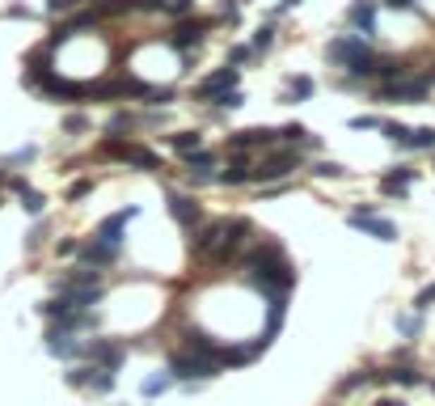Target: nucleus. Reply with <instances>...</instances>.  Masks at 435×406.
<instances>
[{
    "label": "nucleus",
    "instance_id": "c85d7f7f",
    "mask_svg": "<svg viewBox=\"0 0 435 406\" xmlns=\"http://www.w3.org/2000/svg\"><path fill=\"white\" fill-rule=\"evenodd\" d=\"M275 42V30L271 25H258V34H254V51H266Z\"/></svg>",
    "mask_w": 435,
    "mask_h": 406
},
{
    "label": "nucleus",
    "instance_id": "f3484780",
    "mask_svg": "<svg viewBox=\"0 0 435 406\" xmlns=\"http://www.w3.org/2000/svg\"><path fill=\"white\" fill-rule=\"evenodd\" d=\"M216 165V157L207 153V148H195V153H186V174L190 178H199V182H207V169Z\"/></svg>",
    "mask_w": 435,
    "mask_h": 406
},
{
    "label": "nucleus",
    "instance_id": "49530a36",
    "mask_svg": "<svg viewBox=\"0 0 435 406\" xmlns=\"http://www.w3.org/2000/svg\"><path fill=\"white\" fill-rule=\"evenodd\" d=\"M389 8H415V0H385Z\"/></svg>",
    "mask_w": 435,
    "mask_h": 406
},
{
    "label": "nucleus",
    "instance_id": "4be33fe9",
    "mask_svg": "<svg viewBox=\"0 0 435 406\" xmlns=\"http://www.w3.org/2000/svg\"><path fill=\"white\" fill-rule=\"evenodd\" d=\"M169 144L186 157V153H195V148H203V136L199 131H178V136H169Z\"/></svg>",
    "mask_w": 435,
    "mask_h": 406
},
{
    "label": "nucleus",
    "instance_id": "6e6552de",
    "mask_svg": "<svg viewBox=\"0 0 435 406\" xmlns=\"http://www.w3.org/2000/svg\"><path fill=\"white\" fill-rule=\"evenodd\" d=\"M85 356L97 364V369H118L123 364V343H110V339H93V343H85Z\"/></svg>",
    "mask_w": 435,
    "mask_h": 406
},
{
    "label": "nucleus",
    "instance_id": "5701e85b",
    "mask_svg": "<svg viewBox=\"0 0 435 406\" xmlns=\"http://www.w3.org/2000/svg\"><path fill=\"white\" fill-rule=\"evenodd\" d=\"M381 131H385L398 148H410V127H406V123H381Z\"/></svg>",
    "mask_w": 435,
    "mask_h": 406
},
{
    "label": "nucleus",
    "instance_id": "e433bc0d",
    "mask_svg": "<svg viewBox=\"0 0 435 406\" xmlns=\"http://www.w3.org/2000/svg\"><path fill=\"white\" fill-rule=\"evenodd\" d=\"M250 55H254V47H233V51H228V64H245Z\"/></svg>",
    "mask_w": 435,
    "mask_h": 406
},
{
    "label": "nucleus",
    "instance_id": "2f4dec72",
    "mask_svg": "<svg viewBox=\"0 0 435 406\" xmlns=\"http://www.w3.org/2000/svg\"><path fill=\"white\" fill-rule=\"evenodd\" d=\"M431 305H435V284H431V288H423V292H419V301H415V309H419V314H427Z\"/></svg>",
    "mask_w": 435,
    "mask_h": 406
},
{
    "label": "nucleus",
    "instance_id": "c756f323",
    "mask_svg": "<svg viewBox=\"0 0 435 406\" xmlns=\"http://www.w3.org/2000/svg\"><path fill=\"white\" fill-rule=\"evenodd\" d=\"M34 157H38V148H34V144H25V148H17L4 165H25V161H34Z\"/></svg>",
    "mask_w": 435,
    "mask_h": 406
},
{
    "label": "nucleus",
    "instance_id": "a211bd4d",
    "mask_svg": "<svg viewBox=\"0 0 435 406\" xmlns=\"http://www.w3.org/2000/svg\"><path fill=\"white\" fill-rule=\"evenodd\" d=\"M410 182H415V169H410V165H398V169H393V174H389V178L381 182V191H385V195H398V199H402Z\"/></svg>",
    "mask_w": 435,
    "mask_h": 406
},
{
    "label": "nucleus",
    "instance_id": "aec40b11",
    "mask_svg": "<svg viewBox=\"0 0 435 406\" xmlns=\"http://www.w3.org/2000/svg\"><path fill=\"white\" fill-rule=\"evenodd\" d=\"M313 89H317V85H313V76H296V80L283 89V102H309V97H313Z\"/></svg>",
    "mask_w": 435,
    "mask_h": 406
},
{
    "label": "nucleus",
    "instance_id": "ea45409f",
    "mask_svg": "<svg viewBox=\"0 0 435 406\" xmlns=\"http://www.w3.org/2000/svg\"><path fill=\"white\" fill-rule=\"evenodd\" d=\"M220 13H224L228 21H237V13H241V4H237V0H224V4H220Z\"/></svg>",
    "mask_w": 435,
    "mask_h": 406
},
{
    "label": "nucleus",
    "instance_id": "393cba45",
    "mask_svg": "<svg viewBox=\"0 0 435 406\" xmlns=\"http://www.w3.org/2000/svg\"><path fill=\"white\" fill-rule=\"evenodd\" d=\"M131 8H135V0H102L93 13L97 17H114V13H131Z\"/></svg>",
    "mask_w": 435,
    "mask_h": 406
},
{
    "label": "nucleus",
    "instance_id": "37998d69",
    "mask_svg": "<svg viewBox=\"0 0 435 406\" xmlns=\"http://www.w3.org/2000/svg\"><path fill=\"white\" fill-rule=\"evenodd\" d=\"M127 123H131V119H127V114H114V119H110V131H123V127H127Z\"/></svg>",
    "mask_w": 435,
    "mask_h": 406
},
{
    "label": "nucleus",
    "instance_id": "39448f33",
    "mask_svg": "<svg viewBox=\"0 0 435 406\" xmlns=\"http://www.w3.org/2000/svg\"><path fill=\"white\" fill-rule=\"evenodd\" d=\"M347 225H351V229H364V233H372L376 241H398V225H393V220H385V216H376L372 208L351 212V216H347Z\"/></svg>",
    "mask_w": 435,
    "mask_h": 406
},
{
    "label": "nucleus",
    "instance_id": "412c9836",
    "mask_svg": "<svg viewBox=\"0 0 435 406\" xmlns=\"http://www.w3.org/2000/svg\"><path fill=\"white\" fill-rule=\"evenodd\" d=\"M169 386H173V377H169V373H152V377H144L140 394H144V398H157V394H165Z\"/></svg>",
    "mask_w": 435,
    "mask_h": 406
},
{
    "label": "nucleus",
    "instance_id": "4468645a",
    "mask_svg": "<svg viewBox=\"0 0 435 406\" xmlns=\"http://www.w3.org/2000/svg\"><path fill=\"white\" fill-rule=\"evenodd\" d=\"M169 212H173V220L186 225V229L199 220V203H195L190 195H169Z\"/></svg>",
    "mask_w": 435,
    "mask_h": 406
},
{
    "label": "nucleus",
    "instance_id": "7ed1b4c3",
    "mask_svg": "<svg viewBox=\"0 0 435 406\" xmlns=\"http://www.w3.org/2000/svg\"><path fill=\"white\" fill-rule=\"evenodd\" d=\"M435 85V72H419V76H393L389 85H385V97H393V102H423L427 93H431Z\"/></svg>",
    "mask_w": 435,
    "mask_h": 406
},
{
    "label": "nucleus",
    "instance_id": "de8ad7c7",
    "mask_svg": "<svg viewBox=\"0 0 435 406\" xmlns=\"http://www.w3.org/2000/svg\"><path fill=\"white\" fill-rule=\"evenodd\" d=\"M372 406H406V402H393V398H381V402H372Z\"/></svg>",
    "mask_w": 435,
    "mask_h": 406
},
{
    "label": "nucleus",
    "instance_id": "0eeeda50",
    "mask_svg": "<svg viewBox=\"0 0 435 406\" xmlns=\"http://www.w3.org/2000/svg\"><path fill=\"white\" fill-rule=\"evenodd\" d=\"M135 216H140V208H123V212L106 216V220L97 225V237H93V241H102V246H114V250H118V241H123V229H127Z\"/></svg>",
    "mask_w": 435,
    "mask_h": 406
},
{
    "label": "nucleus",
    "instance_id": "7c9ffc66",
    "mask_svg": "<svg viewBox=\"0 0 435 406\" xmlns=\"http://www.w3.org/2000/svg\"><path fill=\"white\" fill-rule=\"evenodd\" d=\"M419 326H423V322H419V314H406V318H398V330H402V335H410V339L419 335Z\"/></svg>",
    "mask_w": 435,
    "mask_h": 406
},
{
    "label": "nucleus",
    "instance_id": "a19ab883",
    "mask_svg": "<svg viewBox=\"0 0 435 406\" xmlns=\"http://www.w3.org/2000/svg\"><path fill=\"white\" fill-rule=\"evenodd\" d=\"M72 4H80V0H47V13H63V8H72Z\"/></svg>",
    "mask_w": 435,
    "mask_h": 406
},
{
    "label": "nucleus",
    "instance_id": "ddd939ff",
    "mask_svg": "<svg viewBox=\"0 0 435 406\" xmlns=\"http://www.w3.org/2000/svg\"><path fill=\"white\" fill-rule=\"evenodd\" d=\"M207 30H212V21H207V17H199V21H186V25H178V34H173L169 42H173L178 51H190V47H195V42H199Z\"/></svg>",
    "mask_w": 435,
    "mask_h": 406
},
{
    "label": "nucleus",
    "instance_id": "c03bdc74",
    "mask_svg": "<svg viewBox=\"0 0 435 406\" xmlns=\"http://www.w3.org/2000/svg\"><path fill=\"white\" fill-rule=\"evenodd\" d=\"M55 250H59V254H80V246H76V241H59Z\"/></svg>",
    "mask_w": 435,
    "mask_h": 406
},
{
    "label": "nucleus",
    "instance_id": "a18cd8bd",
    "mask_svg": "<svg viewBox=\"0 0 435 406\" xmlns=\"http://www.w3.org/2000/svg\"><path fill=\"white\" fill-rule=\"evenodd\" d=\"M135 8H165V0H135Z\"/></svg>",
    "mask_w": 435,
    "mask_h": 406
},
{
    "label": "nucleus",
    "instance_id": "2eb2a0df",
    "mask_svg": "<svg viewBox=\"0 0 435 406\" xmlns=\"http://www.w3.org/2000/svg\"><path fill=\"white\" fill-rule=\"evenodd\" d=\"M80 258H85V267H106V263H114L118 258V250L114 246H102V241H89V246H80Z\"/></svg>",
    "mask_w": 435,
    "mask_h": 406
},
{
    "label": "nucleus",
    "instance_id": "f704fd0d",
    "mask_svg": "<svg viewBox=\"0 0 435 406\" xmlns=\"http://www.w3.org/2000/svg\"><path fill=\"white\" fill-rule=\"evenodd\" d=\"M89 191H93V182H89V178H80V182H72V191H68V199H85Z\"/></svg>",
    "mask_w": 435,
    "mask_h": 406
},
{
    "label": "nucleus",
    "instance_id": "f03ea898",
    "mask_svg": "<svg viewBox=\"0 0 435 406\" xmlns=\"http://www.w3.org/2000/svg\"><path fill=\"white\" fill-rule=\"evenodd\" d=\"M173 381H212L216 373H220V364L216 360H207V356H173L169 360V369H165Z\"/></svg>",
    "mask_w": 435,
    "mask_h": 406
},
{
    "label": "nucleus",
    "instance_id": "bb28decb",
    "mask_svg": "<svg viewBox=\"0 0 435 406\" xmlns=\"http://www.w3.org/2000/svg\"><path fill=\"white\" fill-rule=\"evenodd\" d=\"M381 381H402V386H419V373H415V369H393V373H381Z\"/></svg>",
    "mask_w": 435,
    "mask_h": 406
},
{
    "label": "nucleus",
    "instance_id": "20e7f679",
    "mask_svg": "<svg viewBox=\"0 0 435 406\" xmlns=\"http://www.w3.org/2000/svg\"><path fill=\"white\" fill-rule=\"evenodd\" d=\"M300 165V153L296 148H283V153H271L258 169H250V182H275V178H283V174H292Z\"/></svg>",
    "mask_w": 435,
    "mask_h": 406
},
{
    "label": "nucleus",
    "instance_id": "4c0bfd02",
    "mask_svg": "<svg viewBox=\"0 0 435 406\" xmlns=\"http://www.w3.org/2000/svg\"><path fill=\"white\" fill-rule=\"evenodd\" d=\"M351 127H355V131H364V127H381V119H372V114H355Z\"/></svg>",
    "mask_w": 435,
    "mask_h": 406
},
{
    "label": "nucleus",
    "instance_id": "cd10ccee",
    "mask_svg": "<svg viewBox=\"0 0 435 406\" xmlns=\"http://www.w3.org/2000/svg\"><path fill=\"white\" fill-rule=\"evenodd\" d=\"M313 174H317V178H343L347 169H343L338 161H317V169H313Z\"/></svg>",
    "mask_w": 435,
    "mask_h": 406
},
{
    "label": "nucleus",
    "instance_id": "dca6fc26",
    "mask_svg": "<svg viewBox=\"0 0 435 406\" xmlns=\"http://www.w3.org/2000/svg\"><path fill=\"white\" fill-rule=\"evenodd\" d=\"M224 225H228V220H212V225H203V233L195 237V254H212V250L220 246V237H224Z\"/></svg>",
    "mask_w": 435,
    "mask_h": 406
},
{
    "label": "nucleus",
    "instance_id": "1a4fd4ad",
    "mask_svg": "<svg viewBox=\"0 0 435 406\" xmlns=\"http://www.w3.org/2000/svg\"><path fill=\"white\" fill-rule=\"evenodd\" d=\"M106 153H114V157H123L127 165H140V169H157V165H161V161H157V153H148V148H140V144L106 140Z\"/></svg>",
    "mask_w": 435,
    "mask_h": 406
},
{
    "label": "nucleus",
    "instance_id": "6ab92c4d",
    "mask_svg": "<svg viewBox=\"0 0 435 406\" xmlns=\"http://www.w3.org/2000/svg\"><path fill=\"white\" fill-rule=\"evenodd\" d=\"M216 182H224V186H241V182H250V165H245V157L237 153V161H233L224 174H216Z\"/></svg>",
    "mask_w": 435,
    "mask_h": 406
},
{
    "label": "nucleus",
    "instance_id": "72a5a7b5",
    "mask_svg": "<svg viewBox=\"0 0 435 406\" xmlns=\"http://www.w3.org/2000/svg\"><path fill=\"white\" fill-rule=\"evenodd\" d=\"M216 102H220V106H228V110H233V106H241V102H245V97H241V89H228V93H220V97H216Z\"/></svg>",
    "mask_w": 435,
    "mask_h": 406
},
{
    "label": "nucleus",
    "instance_id": "79ce46f5",
    "mask_svg": "<svg viewBox=\"0 0 435 406\" xmlns=\"http://www.w3.org/2000/svg\"><path fill=\"white\" fill-rule=\"evenodd\" d=\"M63 127H68V131H85V114H68Z\"/></svg>",
    "mask_w": 435,
    "mask_h": 406
},
{
    "label": "nucleus",
    "instance_id": "f257e3e1",
    "mask_svg": "<svg viewBox=\"0 0 435 406\" xmlns=\"http://www.w3.org/2000/svg\"><path fill=\"white\" fill-rule=\"evenodd\" d=\"M326 55H330L334 64L351 68L355 76H376V59H372V47H368V38H360V34H343V38H334V42L326 47Z\"/></svg>",
    "mask_w": 435,
    "mask_h": 406
},
{
    "label": "nucleus",
    "instance_id": "9b49d317",
    "mask_svg": "<svg viewBox=\"0 0 435 406\" xmlns=\"http://www.w3.org/2000/svg\"><path fill=\"white\" fill-rule=\"evenodd\" d=\"M47 352L51 356H59V360H72V356H85V343H76V335L72 330H47Z\"/></svg>",
    "mask_w": 435,
    "mask_h": 406
},
{
    "label": "nucleus",
    "instance_id": "c9c22d12",
    "mask_svg": "<svg viewBox=\"0 0 435 406\" xmlns=\"http://www.w3.org/2000/svg\"><path fill=\"white\" fill-rule=\"evenodd\" d=\"M165 8H169L173 17H182V13H190V8H195V0H165Z\"/></svg>",
    "mask_w": 435,
    "mask_h": 406
},
{
    "label": "nucleus",
    "instance_id": "473e14b6",
    "mask_svg": "<svg viewBox=\"0 0 435 406\" xmlns=\"http://www.w3.org/2000/svg\"><path fill=\"white\" fill-rule=\"evenodd\" d=\"M279 136H283V140H296V144H305V136H309V131H305L300 123H288V127H283Z\"/></svg>",
    "mask_w": 435,
    "mask_h": 406
},
{
    "label": "nucleus",
    "instance_id": "a878e982",
    "mask_svg": "<svg viewBox=\"0 0 435 406\" xmlns=\"http://www.w3.org/2000/svg\"><path fill=\"white\" fill-rule=\"evenodd\" d=\"M410 148H435L431 127H410Z\"/></svg>",
    "mask_w": 435,
    "mask_h": 406
},
{
    "label": "nucleus",
    "instance_id": "423d86ee",
    "mask_svg": "<svg viewBox=\"0 0 435 406\" xmlns=\"http://www.w3.org/2000/svg\"><path fill=\"white\" fill-rule=\"evenodd\" d=\"M283 136L275 127H245V131H233L228 136V148L233 153H245V148H275Z\"/></svg>",
    "mask_w": 435,
    "mask_h": 406
},
{
    "label": "nucleus",
    "instance_id": "b1692460",
    "mask_svg": "<svg viewBox=\"0 0 435 406\" xmlns=\"http://www.w3.org/2000/svg\"><path fill=\"white\" fill-rule=\"evenodd\" d=\"M21 208H25L30 216H42V208H47V199H42V195H38L34 186H25V191H21Z\"/></svg>",
    "mask_w": 435,
    "mask_h": 406
},
{
    "label": "nucleus",
    "instance_id": "58836bf2",
    "mask_svg": "<svg viewBox=\"0 0 435 406\" xmlns=\"http://www.w3.org/2000/svg\"><path fill=\"white\" fill-rule=\"evenodd\" d=\"M144 97H148V102H173V89H148Z\"/></svg>",
    "mask_w": 435,
    "mask_h": 406
},
{
    "label": "nucleus",
    "instance_id": "f8f14e48",
    "mask_svg": "<svg viewBox=\"0 0 435 406\" xmlns=\"http://www.w3.org/2000/svg\"><path fill=\"white\" fill-rule=\"evenodd\" d=\"M347 17H351V25L360 30V38H372V34H376V0H355Z\"/></svg>",
    "mask_w": 435,
    "mask_h": 406
},
{
    "label": "nucleus",
    "instance_id": "09e8293b",
    "mask_svg": "<svg viewBox=\"0 0 435 406\" xmlns=\"http://www.w3.org/2000/svg\"><path fill=\"white\" fill-rule=\"evenodd\" d=\"M4 182H8V174H4V169H0V186H4Z\"/></svg>",
    "mask_w": 435,
    "mask_h": 406
},
{
    "label": "nucleus",
    "instance_id": "9d476101",
    "mask_svg": "<svg viewBox=\"0 0 435 406\" xmlns=\"http://www.w3.org/2000/svg\"><path fill=\"white\" fill-rule=\"evenodd\" d=\"M237 80H241V68H216V72L199 85V97H220V93L237 89Z\"/></svg>",
    "mask_w": 435,
    "mask_h": 406
}]
</instances>
